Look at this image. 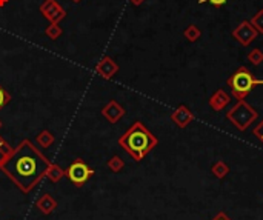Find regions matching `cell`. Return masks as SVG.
<instances>
[{
    "mask_svg": "<svg viewBox=\"0 0 263 220\" xmlns=\"http://www.w3.org/2000/svg\"><path fill=\"white\" fill-rule=\"evenodd\" d=\"M48 167L49 160L33 145L31 140L25 139L17 148L12 149L0 170L22 192L28 194L46 176Z\"/></svg>",
    "mask_w": 263,
    "mask_h": 220,
    "instance_id": "cell-1",
    "label": "cell"
},
{
    "mask_svg": "<svg viewBox=\"0 0 263 220\" xmlns=\"http://www.w3.org/2000/svg\"><path fill=\"white\" fill-rule=\"evenodd\" d=\"M117 142L135 162H142L159 145L157 137L138 120L119 137Z\"/></svg>",
    "mask_w": 263,
    "mask_h": 220,
    "instance_id": "cell-2",
    "label": "cell"
},
{
    "mask_svg": "<svg viewBox=\"0 0 263 220\" xmlns=\"http://www.w3.org/2000/svg\"><path fill=\"white\" fill-rule=\"evenodd\" d=\"M226 84L231 88L234 97L237 100H242L246 99V95L253 89L263 85V79H257L246 66H240L228 77Z\"/></svg>",
    "mask_w": 263,
    "mask_h": 220,
    "instance_id": "cell-3",
    "label": "cell"
},
{
    "mask_svg": "<svg viewBox=\"0 0 263 220\" xmlns=\"http://www.w3.org/2000/svg\"><path fill=\"white\" fill-rule=\"evenodd\" d=\"M259 119V111L254 109L245 99L237 100L229 111H226V120L232 123V127L239 131H246Z\"/></svg>",
    "mask_w": 263,
    "mask_h": 220,
    "instance_id": "cell-4",
    "label": "cell"
},
{
    "mask_svg": "<svg viewBox=\"0 0 263 220\" xmlns=\"http://www.w3.org/2000/svg\"><path fill=\"white\" fill-rule=\"evenodd\" d=\"M65 173H66V177L69 178V182L74 183V186L77 188H82L94 176V170L82 159H76L68 167V170H65Z\"/></svg>",
    "mask_w": 263,
    "mask_h": 220,
    "instance_id": "cell-5",
    "label": "cell"
},
{
    "mask_svg": "<svg viewBox=\"0 0 263 220\" xmlns=\"http://www.w3.org/2000/svg\"><path fill=\"white\" fill-rule=\"evenodd\" d=\"M232 39L239 42L242 46H249L254 40L259 37V33L249 20H242L235 28L232 30Z\"/></svg>",
    "mask_w": 263,
    "mask_h": 220,
    "instance_id": "cell-6",
    "label": "cell"
},
{
    "mask_svg": "<svg viewBox=\"0 0 263 220\" xmlns=\"http://www.w3.org/2000/svg\"><path fill=\"white\" fill-rule=\"evenodd\" d=\"M39 11L49 23H60L66 17L65 8L57 0H44L42 5L39 6Z\"/></svg>",
    "mask_w": 263,
    "mask_h": 220,
    "instance_id": "cell-7",
    "label": "cell"
},
{
    "mask_svg": "<svg viewBox=\"0 0 263 220\" xmlns=\"http://www.w3.org/2000/svg\"><path fill=\"white\" fill-rule=\"evenodd\" d=\"M95 73L105 80H111L119 73V65L113 57L105 56V57L100 59L99 63L95 65Z\"/></svg>",
    "mask_w": 263,
    "mask_h": 220,
    "instance_id": "cell-8",
    "label": "cell"
},
{
    "mask_svg": "<svg viewBox=\"0 0 263 220\" xmlns=\"http://www.w3.org/2000/svg\"><path fill=\"white\" fill-rule=\"evenodd\" d=\"M171 120L177 128L185 130L194 120V113L186 105H180L177 109H174V111L171 113Z\"/></svg>",
    "mask_w": 263,
    "mask_h": 220,
    "instance_id": "cell-9",
    "label": "cell"
},
{
    "mask_svg": "<svg viewBox=\"0 0 263 220\" xmlns=\"http://www.w3.org/2000/svg\"><path fill=\"white\" fill-rule=\"evenodd\" d=\"M125 108L117 102V100H109L103 108H102V116L109 122V123H117L123 116H125Z\"/></svg>",
    "mask_w": 263,
    "mask_h": 220,
    "instance_id": "cell-10",
    "label": "cell"
},
{
    "mask_svg": "<svg viewBox=\"0 0 263 220\" xmlns=\"http://www.w3.org/2000/svg\"><path fill=\"white\" fill-rule=\"evenodd\" d=\"M36 208L44 216H49L57 210V200H55L54 196H51V194H42L36 200Z\"/></svg>",
    "mask_w": 263,
    "mask_h": 220,
    "instance_id": "cell-11",
    "label": "cell"
},
{
    "mask_svg": "<svg viewBox=\"0 0 263 220\" xmlns=\"http://www.w3.org/2000/svg\"><path fill=\"white\" fill-rule=\"evenodd\" d=\"M231 102V95L225 91V89H217L211 97H210V108L213 111H221L228 106V103Z\"/></svg>",
    "mask_w": 263,
    "mask_h": 220,
    "instance_id": "cell-12",
    "label": "cell"
},
{
    "mask_svg": "<svg viewBox=\"0 0 263 220\" xmlns=\"http://www.w3.org/2000/svg\"><path fill=\"white\" fill-rule=\"evenodd\" d=\"M66 176L65 170L62 167H59L57 163H49V167H48V171H46V176L49 178V182L51 183H59L62 178Z\"/></svg>",
    "mask_w": 263,
    "mask_h": 220,
    "instance_id": "cell-13",
    "label": "cell"
},
{
    "mask_svg": "<svg viewBox=\"0 0 263 220\" xmlns=\"http://www.w3.org/2000/svg\"><path fill=\"white\" fill-rule=\"evenodd\" d=\"M36 140H37V145H39L40 148H49V146L54 145L55 137H54V134H52L49 130H42V131L37 134Z\"/></svg>",
    "mask_w": 263,
    "mask_h": 220,
    "instance_id": "cell-14",
    "label": "cell"
},
{
    "mask_svg": "<svg viewBox=\"0 0 263 220\" xmlns=\"http://www.w3.org/2000/svg\"><path fill=\"white\" fill-rule=\"evenodd\" d=\"M229 167L228 163L223 162V160H217L213 167H211V173L216 178H219V180H223V178L229 174Z\"/></svg>",
    "mask_w": 263,
    "mask_h": 220,
    "instance_id": "cell-15",
    "label": "cell"
},
{
    "mask_svg": "<svg viewBox=\"0 0 263 220\" xmlns=\"http://www.w3.org/2000/svg\"><path fill=\"white\" fill-rule=\"evenodd\" d=\"M183 37L188 40V42H191V44H196L197 40L202 37V30L199 28L197 25L191 23V25H188L186 28H185V31H183Z\"/></svg>",
    "mask_w": 263,
    "mask_h": 220,
    "instance_id": "cell-16",
    "label": "cell"
},
{
    "mask_svg": "<svg viewBox=\"0 0 263 220\" xmlns=\"http://www.w3.org/2000/svg\"><path fill=\"white\" fill-rule=\"evenodd\" d=\"M106 167L111 173H120L125 168V162L119 154H114L108 162H106Z\"/></svg>",
    "mask_w": 263,
    "mask_h": 220,
    "instance_id": "cell-17",
    "label": "cell"
},
{
    "mask_svg": "<svg viewBox=\"0 0 263 220\" xmlns=\"http://www.w3.org/2000/svg\"><path fill=\"white\" fill-rule=\"evenodd\" d=\"M62 34H63V30L59 23H49L45 30V36L49 37L51 40H57Z\"/></svg>",
    "mask_w": 263,
    "mask_h": 220,
    "instance_id": "cell-18",
    "label": "cell"
},
{
    "mask_svg": "<svg viewBox=\"0 0 263 220\" xmlns=\"http://www.w3.org/2000/svg\"><path fill=\"white\" fill-rule=\"evenodd\" d=\"M246 59H248L249 63H253L254 66H259V65L263 63V51L260 48H253L251 51L248 52Z\"/></svg>",
    "mask_w": 263,
    "mask_h": 220,
    "instance_id": "cell-19",
    "label": "cell"
},
{
    "mask_svg": "<svg viewBox=\"0 0 263 220\" xmlns=\"http://www.w3.org/2000/svg\"><path fill=\"white\" fill-rule=\"evenodd\" d=\"M12 153V148L11 145L3 139L2 135H0V168H2V165L5 163V160L8 159V156Z\"/></svg>",
    "mask_w": 263,
    "mask_h": 220,
    "instance_id": "cell-20",
    "label": "cell"
},
{
    "mask_svg": "<svg viewBox=\"0 0 263 220\" xmlns=\"http://www.w3.org/2000/svg\"><path fill=\"white\" fill-rule=\"evenodd\" d=\"M249 22H251V25L257 30L259 34H263V9H259Z\"/></svg>",
    "mask_w": 263,
    "mask_h": 220,
    "instance_id": "cell-21",
    "label": "cell"
},
{
    "mask_svg": "<svg viewBox=\"0 0 263 220\" xmlns=\"http://www.w3.org/2000/svg\"><path fill=\"white\" fill-rule=\"evenodd\" d=\"M11 102V95H9V92L0 85V109H3L8 103Z\"/></svg>",
    "mask_w": 263,
    "mask_h": 220,
    "instance_id": "cell-22",
    "label": "cell"
},
{
    "mask_svg": "<svg viewBox=\"0 0 263 220\" xmlns=\"http://www.w3.org/2000/svg\"><path fill=\"white\" fill-rule=\"evenodd\" d=\"M199 3H210L216 8L223 6L225 3H228V0H199Z\"/></svg>",
    "mask_w": 263,
    "mask_h": 220,
    "instance_id": "cell-23",
    "label": "cell"
},
{
    "mask_svg": "<svg viewBox=\"0 0 263 220\" xmlns=\"http://www.w3.org/2000/svg\"><path fill=\"white\" fill-rule=\"evenodd\" d=\"M253 134H254V135L257 137V139L263 143V120H262V122L259 123V125L253 130Z\"/></svg>",
    "mask_w": 263,
    "mask_h": 220,
    "instance_id": "cell-24",
    "label": "cell"
},
{
    "mask_svg": "<svg viewBox=\"0 0 263 220\" xmlns=\"http://www.w3.org/2000/svg\"><path fill=\"white\" fill-rule=\"evenodd\" d=\"M213 220H232V219H231V217H229L225 211H219Z\"/></svg>",
    "mask_w": 263,
    "mask_h": 220,
    "instance_id": "cell-25",
    "label": "cell"
},
{
    "mask_svg": "<svg viewBox=\"0 0 263 220\" xmlns=\"http://www.w3.org/2000/svg\"><path fill=\"white\" fill-rule=\"evenodd\" d=\"M130 2H131L134 6H140V5H143L145 0H130Z\"/></svg>",
    "mask_w": 263,
    "mask_h": 220,
    "instance_id": "cell-26",
    "label": "cell"
},
{
    "mask_svg": "<svg viewBox=\"0 0 263 220\" xmlns=\"http://www.w3.org/2000/svg\"><path fill=\"white\" fill-rule=\"evenodd\" d=\"M9 0H0V8H3L5 5H8Z\"/></svg>",
    "mask_w": 263,
    "mask_h": 220,
    "instance_id": "cell-27",
    "label": "cell"
},
{
    "mask_svg": "<svg viewBox=\"0 0 263 220\" xmlns=\"http://www.w3.org/2000/svg\"><path fill=\"white\" fill-rule=\"evenodd\" d=\"M71 2H74V3H80L82 0H71Z\"/></svg>",
    "mask_w": 263,
    "mask_h": 220,
    "instance_id": "cell-28",
    "label": "cell"
},
{
    "mask_svg": "<svg viewBox=\"0 0 263 220\" xmlns=\"http://www.w3.org/2000/svg\"><path fill=\"white\" fill-rule=\"evenodd\" d=\"M2 127H3V122H2V120H0V130H2Z\"/></svg>",
    "mask_w": 263,
    "mask_h": 220,
    "instance_id": "cell-29",
    "label": "cell"
}]
</instances>
